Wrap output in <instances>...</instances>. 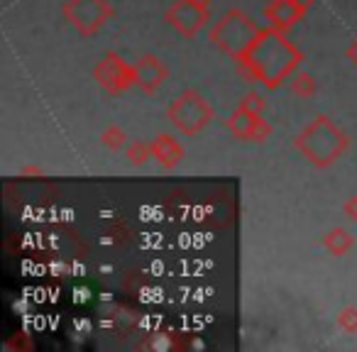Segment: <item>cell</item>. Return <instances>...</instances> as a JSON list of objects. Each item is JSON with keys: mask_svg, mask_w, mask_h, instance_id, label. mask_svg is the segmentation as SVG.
<instances>
[{"mask_svg": "<svg viewBox=\"0 0 357 352\" xmlns=\"http://www.w3.org/2000/svg\"><path fill=\"white\" fill-rule=\"evenodd\" d=\"M89 293H91V291H89L86 286H84V289H76V291H74V301H76V303H86V301H89Z\"/></svg>", "mask_w": 357, "mask_h": 352, "instance_id": "44dd1931", "label": "cell"}, {"mask_svg": "<svg viewBox=\"0 0 357 352\" xmlns=\"http://www.w3.org/2000/svg\"><path fill=\"white\" fill-rule=\"evenodd\" d=\"M337 326L347 332V335H357V308L355 306H345L337 313Z\"/></svg>", "mask_w": 357, "mask_h": 352, "instance_id": "2e32d148", "label": "cell"}, {"mask_svg": "<svg viewBox=\"0 0 357 352\" xmlns=\"http://www.w3.org/2000/svg\"><path fill=\"white\" fill-rule=\"evenodd\" d=\"M289 81H291L294 95H298V98H311L316 93V79L308 71H296Z\"/></svg>", "mask_w": 357, "mask_h": 352, "instance_id": "4fadbf2b", "label": "cell"}, {"mask_svg": "<svg viewBox=\"0 0 357 352\" xmlns=\"http://www.w3.org/2000/svg\"><path fill=\"white\" fill-rule=\"evenodd\" d=\"M294 147L303 154L308 164L318 169H328L335 164L350 147V137L326 115L313 118L294 139Z\"/></svg>", "mask_w": 357, "mask_h": 352, "instance_id": "7a4b0ae2", "label": "cell"}, {"mask_svg": "<svg viewBox=\"0 0 357 352\" xmlns=\"http://www.w3.org/2000/svg\"><path fill=\"white\" fill-rule=\"evenodd\" d=\"M259 35V27L252 22V17L243 10H228L211 30V42L218 47L223 54L240 61V56L248 52V47Z\"/></svg>", "mask_w": 357, "mask_h": 352, "instance_id": "3957f363", "label": "cell"}, {"mask_svg": "<svg viewBox=\"0 0 357 352\" xmlns=\"http://www.w3.org/2000/svg\"><path fill=\"white\" fill-rule=\"evenodd\" d=\"M25 332H17L13 340H8L6 342V350H13V347H20V350H32V342L30 340H25Z\"/></svg>", "mask_w": 357, "mask_h": 352, "instance_id": "ac0fdd59", "label": "cell"}, {"mask_svg": "<svg viewBox=\"0 0 357 352\" xmlns=\"http://www.w3.org/2000/svg\"><path fill=\"white\" fill-rule=\"evenodd\" d=\"M240 108L250 110V113H264V108H267V100L262 98L259 93H248L243 100H240Z\"/></svg>", "mask_w": 357, "mask_h": 352, "instance_id": "e0dca14e", "label": "cell"}, {"mask_svg": "<svg viewBox=\"0 0 357 352\" xmlns=\"http://www.w3.org/2000/svg\"><path fill=\"white\" fill-rule=\"evenodd\" d=\"M61 15L81 37H93L113 17V8L108 0H66Z\"/></svg>", "mask_w": 357, "mask_h": 352, "instance_id": "5b68a950", "label": "cell"}, {"mask_svg": "<svg viewBox=\"0 0 357 352\" xmlns=\"http://www.w3.org/2000/svg\"><path fill=\"white\" fill-rule=\"evenodd\" d=\"M228 130L238 139H248V142H264L272 135V125L262 118L259 113H250V110L240 108L228 118Z\"/></svg>", "mask_w": 357, "mask_h": 352, "instance_id": "ba28073f", "label": "cell"}, {"mask_svg": "<svg viewBox=\"0 0 357 352\" xmlns=\"http://www.w3.org/2000/svg\"><path fill=\"white\" fill-rule=\"evenodd\" d=\"M345 56L352 61V64L357 66V40H352V42H350V47L345 49Z\"/></svg>", "mask_w": 357, "mask_h": 352, "instance_id": "ffe728a7", "label": "cell"}, {"mask_svg": "<svg viewBox=\"0 0 357 352\" xmlns=\"http://www.w3.org/2000/svg\"><path fill=\"white\" fill-rule=\"evenodd\" d=\"M125 154H128L130 164H135V167H142V164H147L149 159H152V144L142 142V139H135V142L128 144Z\"/></svg>", "mask_w": 357, "mask_h": 352, "instance_id": "9a60e30c", "label": "cell"}, {"mask_svg": "<svg viewBox=\"0 0 357 352\" xmlns=\"http://www.w3.org/2000/svg\"><path fill=\"white\" fill-rule=\"evenodd\" d=\"M167 118L181 135H199L213 123L215 110L196 89H186L172 100L167 108Z\"/></svg>", "mask_w": 357, "mask_h": 352, "instance_id": "277c9868", "label": "cell"}, {"mask_svg": "<svg viewBox=\"0 0 357 352\" xmlns=\"http://www.w3.org/2000/svg\"><path fill=\"white\" fill-rule=\"evenodd\" d=\"M135 74H137L139 91L147 93V95H152V93H157V91L162 89L164 81H167L169 69L159 56L144 54V56H139L137 64H135Z\"/></svg>", "mask_w": 357, "mask_h": 352, "instance_id": "9c48e42d", "label": "cell"}, {"mask_svg": "<svg viewBox=\"0 0 357 352\" xmlns=\"http://www.w3.org/2000/svg\"><path fill=\"white\" fill-rule=\"evenodd\" d=\"M149 144H152V159H157L164 169H174L186 154L184 144L172 135H157Z\"/></svg>", "mask_w": 357, "mask_h": 352, "instance_id": "8fae6325", "label": "cell"}, {"mask_svg": "<svg viewBox=\"0 0 357 352\" xmlns=\"http://www.w3.org/2000/svg\"><path fill=\"white\" fill-rule=\"evenodd\" d=\"M308 8L303 6L301 0H269L264 8V17L272 27L279 30H289L296 22H301V17L306 15Z\"/></svg>", "mask_w": 357, "mask_h": 352, "instance_id": "30bf717a", "label": "cell"}, {"mask_svg": "<svg viewBox=\"0 0 357 352\" xmlns=\"http://www.w3.org/2000/svg\"><path fill=\"white\" fill-rule=\"evenodd\" d=\"M323 247H326L328 254H333V257H342V254H347L355 247V238H352L350 230L333 228L331 233H326V238H323Z\"/></svg>", "mask_w": 357, "mask_h": 352, "instance_id": "7c38bea8", "label": "cell"}, {"mask_svg": "<svg viewBox=\"0 0 357 352\" xmlns=\"http://www.w3.org/2000/svg\"><path fill=\"white\" fill-rule=\"evenodd\" d=\"M342 213H345L350 220H357V196H350V199L345 201V206H342Z\"/></svg>", "mask_w": 357, "mask_h": 352, "instance_id": "d6986e66", "label": "cell"}, {"mask_svg": "<svg viewBox=\"0 0 357 352\" xmlns=\"http://www.w3.org/2000/svg\"><path fill=\"white\" fill-rule=\"evenodd\" d=\"M42 169H37V167H25L22 169V176H42Z\"/></svg>", "mask_w": 357, "mask_h": 352, "instance_id": "7402d4cb", "label": "cell"}, {"mask_svg": "<svg viewBox=\"0 0 357 352\" xmlns=\"http://www.w3.org/2000/svg\"><path fill=\"white\" fill-rule=\"evenodd\" d=\"M93 79L108 95H120L137 86V74H135V64H128L123 56L115 52L100 56V61L93 69Z\"/></svg>", "mask_w": 357, "mask_h": 352, "instance_id": "52a82bcc", "label": "cell"}, {"mask_svg": "<svg viewBox=\"0 0 357 352\" xmlns=\"http://www.w3.org/2000/svg\"><path fill=\"white\" fill-rule=\"evenodd\" d=\"M303 61V52L294 42H289L287 30L279 27H264L255 42L248 47L238 64L250 79L264 84L269 91L279 89L284 81L296 74V66Z\"/></svg>", "mask_w": 357, "mask_h": 352, "instance_id": "6da1fadb", "label": "cell"}, {"mask_svg": "<svg viewBox=\"0 0 357 352\" xmlns=\"http://www.w3.org/2000/svg\"><path fill=\"white\" fill-rule=\"evenodd\" d=\"M100 142H103V147H108L110 152H118V149H125V144H128V135H125V130L120 128V125H108V128H103V132H100Z\"/></svg>", "mask_w": 357, "mask_h": 352, "instance_id": "5bb4252c", "label": "cell"}, {"mask_svg": "<svg viewBox=\"0 0 357 352\" xmlns=\"http://www.w3.org/2000/svg\"><path fill=\"white\" fill-rule=\"evenodd\" d=\"M211 3L213 0H174L172 8L164 13V20L181 37L194 40L206 27V22H208Z\"/></svg>", "mask_w": 357, "mask_h": 352, "instance_id": "8992f818", "label": "cell"}]
</instances>
